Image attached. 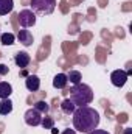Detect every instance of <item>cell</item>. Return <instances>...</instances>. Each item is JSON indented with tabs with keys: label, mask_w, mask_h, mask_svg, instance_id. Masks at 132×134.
Returning <instances> with one entry per match:
<instances>
[{
	"label": "cell",
	"mask_w": 132,
	"mask_h": 134,
	"mask_svg": "<svg viewBox=\"0 0 132 134\" xmlns=\"http://www.w3.org/2000/svg\"><path fill=\"white\" fill-rule=\"evenodd\" d=\"M99 125V114L90 106H79L73 112V126L79 133H90Z\"/></svg>",
	"instance_id": "1"
},
{
	"label": "cell",
	"mask_w": 132,
	"mask_h": 134,
	"mask_svg": "<svg viewBox=\"0 0 132 134\" xmlns=\"http://www.w3.org/2000/svg\"><path fill=\"white\" fill-rule=\"evenodd\" d=\"M70 100L75 103L76 108L79 106H87L93 100V91L90 86L79 83V84H73V87L70 89Z\"/></svg>",
	"instance_id": "2"
},
{
	"label": "cell",
	"mask_w": 132,
	"mask_h": 134,
	"mask_svg": "<svg viewBox=\"0 0 132 134\" xmlns=\"http://www.w3.org/2000/svg\"><path fill=\"white\" fill-rule=\"evenodd\" d=\"M31 11L34 14H40V16H48L55 11L56 8V0H31L30 2Z\"/></svg>",
	"instance_id": "3"
},
{
	"label": "cell",
	"mask_w": 132,
	"mask_h": 134,
	"mask_svg": "<svg viewBox=\"0 0 132 134\" xmlns=\"http://www.w3.org/2000/svg\"><path fill=\"white\" fill-rule=\"evenodd\" d=\"M19 24L23 28L33 27L34 24H36V14H34L31 9H22L19 13Z\"/></svg>",
	"instance_id": "4"
},
{
	"label": "cell",
	"mask_w": 132,
	"mask_h": 134,
	"mask_svg": "<svg viewBox=\"0 0 132 134\" xmlns=\"http://www.w3.org/2000/svg\"><path fill=\"white\" fill-rule=\"evenodd\" d=\"M23 117H25V123L30 125V126H39L40 122H42V114L37 109H34V108L28 109Z\"/></svg>",
	"instance_id": "5"
},
{
	"label": "cell",
	"mask_w": 132,
	"mask_h": 134,
	"mask_svg": "<svg viewBox=\"0 0 132 134\" xmlns=\"http://www.w3.org/2000/svg\"><path fill=\"white\" fill-rule=\"evenodd\" d=\"M110 81L115 87H123L128 81V73L124 70H113L110 73Z\"/></svg>",
	"instance_id": "6"
},
{
	"label": "cell",
	"mask_w": 132,
	"mask_h": 134,
	"mask_svg": "<svg viewBox=\"0 0 132 134\" xmlns=\"http://www.w3.org/2000/svg\"><path fill=\"white\" fill-rule=\"evenodd\" d=\"M25 86L30 92H36L39 91L40 87V80L37 75H27V80H25Z\"/></svg>",
	"instance_id": "7"
},
{
	"label": "cell",
	"mask_w": 132,
	"mask_h": 134,
	"mask_svg": "<svg viewBox=\"0 0 132 134\" xmlns=\"http://www.w3.org/2000/svg\"><path fill=\"white\" fill-rule=\"evenodd\" d=\"M30 61H31V58H30V55H28L27 52H19V53H16L14 63L17 64V67H20V69H25V67L30 64Z\"/></svg>",
	"instance_id": "8"
},
{
	"label": "cell",
	"mask_w": 132,
	"mask_h": 134,
	"mask_svg": "<svg viewBox=\"0 0 132 134\" xmlns=\"http://www.w3.org/2000/svg\"><path fill=\"white\" fill-rule=\"evenodd\" d=\"M17 39H19V42L22 44V45H25V47H30L31 44H33V34L30 33L28 30H20L19 34H17Z\"/></svg>",
	"instance_id": "9"
},
{
	"label": "cell",
	"mask_w": 132,
	"mask_h": 134,
	"mask_svg": "<svg viewBox=\"0 0 132 134\" xmlns=\"http://www.w3.org/2000/svg\"><path fill=\"white\" fill-rule=\"evenodd\" d=\"M14 0H0V16H6L13 11Z\"/></svg>",
	"instance_id": "10"
},
{
	"label": "cell",
	"mask_w": 132,
	"mask_h": 134,
	"mask_svg": "<svg viewBox=\"0 0 132 134\" xmlns=\"http://www.w3.org/2000/svg\"><path fill=\"white\" fill-rule=\"evenodd\" d=\"M67 75L65 73H58L55 78H53V87H56V89H64L67 86Z\"/></svg>",
	"instance_id": "11"
},
{
	"label": "cell",
	"mask_w": 132,
	"mask_h": 134,
	"mask_svg": "<svg viewBox=\"0 0 132 134\" xmlns=\"http://www.w3.org/2000/svg\"><path fill=\"white\" fill-rule=\"evenodd\" d=\"M13 111V101L9 98H3L0 101V115H8Z\"/></svg>",
	"instance_id": "12"
},
{
	"label": "cell",
	"mask_w": 132,
	"mask_h": 134,
	"mask_svg": "<svg viewBox=\"0 0 132 134\" xmlns=\"http://www.w3.org/2000/svg\"><path fill=\"white\" fill-rule=\"evenodd\" d=\"M13 94V87L9 83H0V98H9V95Z\"/></svg>",
	"instance_id": "13"
},
{
	"label": "cell",
	"mask_w": 132,
	"mask_h": 134,
	"mask_svg": "<svg viewBox=\"0 0 132 134\" xmlns=\"http://www.w3.org/2000/svg\"><path fill=\"white\" fill-rule=\"evenodd\" d=\"M61 109H62V112H65V114H73L75 109H76V106H75V103L70 100V98H65V100L61 103Z\"/></svg>",
	"instance_id": "14"
},
{
	"label": "cell",
	"mask_w": 132,
	"mask_h": 134,
	"mask_svg": "<svg viewBox=\"0 0 132 134\" xmlns=\"http://www.w3.org/2000/svg\"><path fill=\"white\" fill-rule=\"evenodd\" d=\"M81 73L78 72V70H70L68 73H67V81H70L71 84H79L81 83Z\"/></svg>",
	"instance_id": "15"
},
{
	"label": "cell",
	"mask_w": 132,
	"mask_h": 134,
	"mask_svg": "<svg viewBox=\"0 0 132 134\" xmlns=\"http://www.w3.org/2000/svg\"><path fill=\"white\" fill-rule=\"evenodd\" d=\"M0 41H2L3 45H13L14 41H16V36L13 33H3L0 34Z\"/></svg>",
	"instance_id": "16"
},
{
	"label": "cell",
	"mask_w": 132,
	"mask_h": 134,
	"mask_svg": "<svg viewBox=\"0 0 132 134\" xmlns=\"http://www.w3.org/2000/svg\"><path fill=\"white\" fill-rule=\"evenodd\" d=\"M34 109H37L40 114H48L50 106H48V103H47V101H37V103L34 104Z\"/></svg>",
	"instance_id": "17"
},
{
	"label": "cell",
	"mask_w": 132,
	"mask_h": 134,
	"mask_svg": "<svg viewBox=\"0 0 132 134\" xmlns=\"http://www.w3.org/2000/svg\"><path fill=\"white\" fill-rule=\"evenodd\" d=\"M40 125H42L45 130H51V128H53V125H55V122H53V119H51V117H42Z\"/></svg>",
	"instance_id": "18"
},
{
	"label": "cell",
	"mask_w": 132,
	"mask_h": 134,
	"mask_svg": "<svg viewBox=\"0 0 132 134\" xmlns=\"http://www.w3.org/2000/svg\"><path fill=\"white\" fill-rule=\"evenodd\" d=\"M8 72H9V67L5 64H0V75H6Z\"/></svg>",
	"instance_id": "19"
},
{
	"label": "cell",
	"mask_w": 132,
	"mask_h": 134,
	"mask_svg": "<svg viewBox=\"0 0 132 134\" xmlns=\"http://www.w3.org/2000/svg\"><path fill=\"white\" fill-rule=\"evenodd\" d=\"M87 134H110V133H107L104 130H93V131H90V133H87Z\"/></svg>",
	"instance_id": "20"
},
{
	"label": "cell",
	"mask_w": 132,
	"mask_h": 134,
	"mask_svg": "<svg viewBox=\"0 0 132 134\" xmlns=\"http://www.w3.org/2000/svg\"><path fill=\"white\" fill-rule=\"evenodd\" d=\"M62 134H76V131H75V130L67 128V130H64V131H62Z\"/></svg>",
	"instance_id": "21"
},
{
	"label": "cell",
	"mask_w": 132,
	"mask_h": 134,
	"mask_svg": "<svg viewBox=\"0 0 132 134\" xmlns=\"http://www.w3.org/2000/svg\"><path fill=\"white\" fill-rule=\"evenodd\" d=\"M124 134H132V130H131V128H128V130H124Z\"/></svg>",
	"instance_id": "22"
},
{
	"label": "cell",
	"mask_w": 132,
	"mask_h": 134,
	"mask_svg": "<svg viewBox=\"0 0 132 134\" xmlns=\"http://www.w3.org/2000/svg\"><path fill=\"white\" fill-rule=\"evenodd\" d=\"M51 134H58V130H56V128H55V126H53V128H51Z\"/></svg>",
	"instance_id": "23"
}]
</instances>
